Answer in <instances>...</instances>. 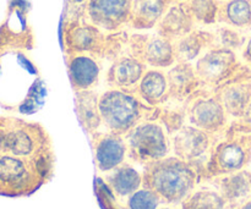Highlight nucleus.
Returning a JSON list of instances; mask_svg holds the SVG:
<instances>
[{"mask_svg": "<svg viewBox=\"0 0 251 209\" xmlns=\"http://www.w3.org/2000/svg\"><path fill=\"white\" fill-rule=\"evenodd\" d=\"M144 186L156 192L162 203L181 205L202 183L198 165L171 156L144 165Z\"/></svg>", "mask_w": 251, "mask_h": 209, "instance_id": "nucleus-1", "label": "nucleus"}, {"mask_svg": "<svg viewBox=\"0 0 251 209\" xmlns=\"http://www.w3.org/2000/svg\"><path fill=\"white\" fill-rule=\"evenodd\" d=\"M55 159H29L0 154V195L25 197L46 185L54 175Z\"/></svg>", "mask_w": 251, "mask_h": 209, "instance_id": "nucleus-2", "label": "nucleus"}, {"mask_svg": "<svg viewBox=\"0 0 251 209\" xmlns=\"http://www.w3.org/2000/svg\"><path fill=\"white\" fill-rule=\"evenodd\" d=\"M0 154L29 159H55L48 131L38 122L0 117Z\"/></svg>", "mask_w": 251, "mask_h": 209, "instance_id": "nucleus-3", "label": "nucleus"}, {"mask_svg": "<svg viewBox=\"0 0 251 209\" xmlns=\"http://www.w3.org/2000/svg\"><path fill=\"white\" fill-rule=\"evenodd\" d=\"M102 126L107 131L125 136L146 119H156L157 108L141 102L135 92L108 88L100 94Z\"/></svg>", "mask_w": 251, "mask_h": 209, "instance_id": "nucleus-4", "label": "nucleus"}, {"mask_svg": "<svg viewBox=\"0 0 251 209\" xmlns=\"http://www.w3.org/2000/svg\"><path fill=\"white\" fill-rule=\"evenodd\" d=\"M251 161V139L244 127L232 122L229 129L216 142L205 166L203 180L244 170Z\"/></svg>", "mask_w": 251, "mask_h": 209, "instance_id": "nucleus-5", "label": "nucleus"}, {"mask_svg": "<svg viewBox=\"0 0 251 209\" xmlns=\"http://www.w3.org/2000/svg\"><path fill=\"white\" fill-rule=\"evenodd\" d=\"M127 156L134 163L146 165L172 154L171 135L159 120L146 119L125 135Z\"/></svg>", "mask_w": 251, "mask_h": 209, "instance_id": "nucleus-6", "label": "nucleus"}, {"mask_svg": "<svg viewBox=\"0 0 251 209\" xmlns=\"http://www.w3.org/2000/svg\"><path fill=\"white\" fill-rule=\"evenodd\" d=\"M63 49L66 55L90 54L97 59L108 58L110 51V33H107L85 19V15H69L64 22Z\"/></svg>", "mask_w": 251, "mask_h": 209, "instance_id": "nucleus-7", "label": "nucleus"}, {"mask_svg": "<svg viewBox=\"0 0 251 209\" xmlns=\"http://www.w3.org/2000/svg\"><path fill=\"white\" fill-rule=\"evenodd\" d=\"M184 107L188 124L217 137H222L232 124V119L213 90L199 88L184 103Z\"/></svg>", "mask_w": 251, "mask_h": 209, "instance_id": "nucleus-8", "label": "nucleus"}, {"mask_svg": "<svg viewBox=\"0 0 251 209\" xmlns=\"http://www.w3.org/2000/svg\"><path fill=\"white\" fill-rule=\"evenodd\" d=\"M201 87L215 90L242 72L245 66L232 49L212 46L194 63Z\"/></svg>", "mask_w": 251, "mask_h": 209, "instance_id": "nucleus-9", "label": "nucleus"}, {"mask_svg": "<svg viewBox=\"0 0 251 209\" xmlns=\"http://www.w3.org/2000/svg\"><path fill=\"white\" fill-rule=\"evenodd\" d=\"M220 139L221 137L208 134L186 122L178 131L171 135L172 154L198 165L203 176L206 164L216 142Z\"/></svg>", "mask_w": 251, "mask_h": 209, "instance_id": "nucleus-10", "label": "nucleus"}, {"mask_svg": "<svg viewBox=\"0 0 251 209\" xmlns=\"http://www.w3.org/2000/svg\"><path fill=\"white\" fill-rule=\"evenodd\" d=\"M126 49L147 68L167 70L176 63L174 42L156 33H135L126 37Z\"/></svg>", "mask_w": 251, "mask_h": 209, "instance_id": "nucleus-11", "label": "nucleus"}, {"mask_svg": "<svg viewBox=\"0 0 251 209\" xmlns=\"http://www.w3.org/2000/svg\"><path fill=\"white\" fill-rule=\"evenodd\" d=\"M234 124L251 125V75L247 68L229 81L213 90Z\"/></svg>", "mask_w": 251, "mask_h": 209, "instance_id": "nucleus-12", "label": "nucleus"}, {"mask_svg": "<svg viewBox=\"0 0 251 209\" xmlns=\"http://www.w3.org/2000/svg\"><path fill=\"white\" fill-rule=\"evenodd\" d=\"M134 0H90L85 19L107 33H117L129 26Z\"/></svg>", "mask_w": 251, "mask_h": 209, "instance_id": "nucleus-13", "label": "nucleus"}, {"mask_svg": "<svg viewBox=\"0 0 251 209\" xmlns=\"http://www.w3.org/2000/svg\"><path fill=\"white\" fill-rule=\"evenodd\" d=\"M90 137L95 165L100 173H109L129 159L125 136L105 130L97 131Z\"/></svg>", "mask_w": 251, "mask_h": 209, "instance_id": "nucleus-14", "label": "nucleus"}, {"mask_svg": "<svg viewBox=\"0 0 251 209\" xmlns=\"http://www.w3.org/2000/svg\"><path fill=\"white\" fill-rule=\"evenodd\" d=\"M110 60L112 64L104 77L108 88L135 92L142 76L149 68L127 51L126 41L124 48L115 54Z\"/></svg>", "mask_w": 251, "mask_h": 209, "instance_id": "nucleus-15", "label": "nucleus"}, {"mask_svg": "<svg viewBox=\"0 0 251 209\" xmlns=\"http://www.w3.org/2000/svg\"><path fill=\"white\" fill-rule=\"evenodd\" d=\"M220 192L228 209H235L251 200V171L240 170L205 181Z\"/></svg>", "mask_w": 251, "mask_h": 209, "instance_id": "nucleus-16", "label": "nucleus"}, {"mask_svg": "<svg viewBox=\"0 0 251 209\" xmlns=\"http://www.w3.org/2000/svg\"><path fill=\"white\" fill-rule=\"evenodd\" d=\"M66 65L74 92L97 87L102 72L100 59L90 54H70L66 55Z\"/></svg>", "mask_w": 251, "mask_h": 209, "instance_id": "nucleus-17", "label": "nucleus"}, {"mask_svg": "<svg viewBox=\"0 0 251 209\" xmlns=\"http://www.w3.org/2000/svg\"><path fill=\"white\" fill-rule=\"evenodd\" d=\"M167 80L169 86L168 103L184 104L199 88L200 80L193 63H179L167 69Z\"/></svg>", "mask_w": 251, "mask_h": 209, "instance_id": "nucleus-18", "label": "nucleus"}, {"mask_svg": "<svg viewBox=\"0 0 251 209\" xmlns=\"http://www.w3.org/2000/svg\"><path fill=\"white\" fill-rule=\"evenodd\" d=\"M195 28L196 22L185 2L174 1L157 24L156 32L172 42H176Z\"/></svg>", "mask_w": 251, "mask_h": 209, "instance_id": "nucleus-19", "label": "nucleus"}, {"mask_svg": "<svg viewBox=\"0 0 251 209\" xmlns=\"http://www.w3.org/2000/svg\"><path fill=\"white\" fill-rule=\"evenodd\" d=\"M137 97L151 108H161L168 103L169 86L166 70L149 68L135 91Z\"/></svg>", "mask_w": 251, "mask_h": 209, "instance_id": "nucleus-20", "label": "nucleus"}, {"mask_svg": "<svg viewBox=\"0 0 251 209\" xmlns=\"http://www.w3.org/2000/svg\"><path fill=\"white\" fill-rule=\"evenodd\" d=\"M216 46L215 31L195 28L174 42L176 59L179 63H195L205 51Z\"/></svg>", "mask_w": 251, "mask_h": 209, "instance_id": "nucleus-21", "label": "nucleus"}, {"mask_svg": "<svg viewBox=\"0 0 251 209\" xmlns=\"http://www.w3.org/2000/svg\"><path fill=\"white\" fill-rule=\"evenodd\" d=\"M174 0H134L129 27L136 31L156 28Z\"/></svg>", "mask_w": 251, "mask_h": 209, "instance_id": "nucleus-22", "label": "nucleus"}, {"mask_svg": "<svg viewBox=\"0 0 251 209\" xmlns=\"http://www.w3.org/2000/svg\"><path fill=\"white\" fill-rule=\"evenodd\" d=\"M103 180L119 200H126L130 195L144 186L142 173L127 162L105 174Z\"/></svg>", "mask_w": 251, "mask_h": 209, "instance_id": "nucleus-23", "label": "nucleus"}, {"mask_svg": "<svg viewBox=\"0 0 251 209\" xmlns=\"http://www.w3.org/2000/svg\"><path fill=\"white\" fill-rule=\"evenodd\" d=\"M100 94L95 90L75 92V109L77 119L88 136L100 131L102 117L100 113Z\"/></svg>", "mask_w": 251, "mask_h": 209, "instance_id": "nucleus-24", "label": "nucleus"}, {"mask_svg": "<svg viewBox=\"0 0 251 209\" xmlns=\"http://www.w3.org/2000/svg\"><path fill=\"white\" fill-rule=\"evenodd\" d=\"M217 23L233 28H243L251 23L250 0H226L221 1Z\"/></svg>", "mask_w": 251, "mask_h": 209, "instance_id": "nucleus-25", "label": "nucleus"}, {"mask_svg": "<svg viewBox=\"0 0 251 209\" xmlns=\"http://www.w3.org/2000/svg\"><path fill=\"white\" fill-rule=\"evenodd\" d=\"M181 209H228L225 200L212 186H199L183 203Z\"/></svg>", "mask_w": 251, "mask_h": 209, "instance_id": "nucleus-26", "label": "nucleus"}, {"mask_svg": "<svg viewBox=\"0 0 251 209\" xmlns=\"http://www.w3.org/2000/svg\"><path fill=\"white\" fill-rule=\"evenodd\" d=\"M196 24L211 26L217 23L218 10L221 1L218 0H189L185 2Z\"/></svg>", "mask_w": 251, "mask_h": 209, "instance_id": "nucleus-27", "label": "nucleus"}, {"mask_svg": "<svg viewBox=\"0 0 251 209\" xmlns=\"http://www.w3.org/2000/svg\"><path fill=\"white\" fill-rule=\"evenodd\" d=\"M162 205V200L150 188L140 187L125 200V209H157Z\"/></svg>", "mask_w": 251, "mask_h": 209, "instance_id": "nucleus-28", "label": "nucleus"}, {"mask_svg": "<svg viewBox=\"0 0 251 209\" xmlns=\"http://www.w3.org/2000/svg\"><path fill=\"white\" fill-rule=\"evenodd\" d=\"M216 36V46H225L228 49H237L242 44V38L238 34L237 31L233 29V27H222L215 31Z\"/></svg>", "mask_w": 251, "mask_h": 209, "instance_id": "nucleus-29", "label": "nucleus"}, {"mask_svg": "<svg viewBox=\"0 0 251 209\" xmlns=\"http://www.w3.org/2000/svg\"><path fill=\"white\" fill-rule=\"evenodd\" d=\"M69 4L71 5V6H74L75 9H85L86 4H87L90 0H68Z\"/></svg>", "mask_w": 251, "mask_h": 209, "instance_id": "nucleus-30", "label": "nucleus"}, {"mask_svg": "<svg viewBox=\"0 0 251 209\" xmlns=\"http://www.w3.org/2000/svg\"><path fill=\"white\" fill-rule=\"evenodd\" d=\"M243 56H244V59L247 63L251 64V38L247 43V46H245L244 51H243Z\"/></svg>", "mask_w": 251, "mask_h": 209, "instance_id": "nucleus-31", "label": "nucleus"}, {"mask_svg": "<svg viewBox=\"0 0 251 209\" xmlns=\"http://www.w3.org/2000/svg\"><path fill=\"white\" fill-rule=\"evenodd\" d=\"M157 209H181V205H168V203H162Z\"/></svg>", "mask_w": 251, "mask_h": 209, "instance_id": "nucleus-32", "label": "nucleus"}, {"mask_svg": "<svg viewBox=\"0 0 251 209\" xmlns=\"http://www.w3.org/2000/svg\"><path fill=\"white\" fill-rule=\"evenodd\" d=\"M235 209H251V200H249L248 202H245L244 205H242L240 207H238Z\"/></svg>", "mask_w": 251, "mask_h": 209, "instance_id": "nucleus-33", "label": "nucleus"}, {"mask_svg": "<svg viewBox=\"0 0 251 209\" xmlns=\"http://www.w3.org/2000/svg\"><path fill=\"white\" fill-rule=\"evenodd\" d=\"M174 1H176V2H186V1H189V0H174Z\"/></svg>", "mask_w": 251, "mask_h": 209, "instance_id": "nucleus-34", "label": "nucleus"}, {"mask_svg": "<svg viewBox=\"0 0 251 209\" xmlns=\"http://www.w3.org/2000/svg\"><path fill=\"white\" fill-rule=\"evenodd\" d=\"M218 1H226V0H218Z\"/></svg>", "mask_w": 251, "mask_h": 209, "instance_id": "nucleus-35", "label": "nucleus"}]
</instances>
